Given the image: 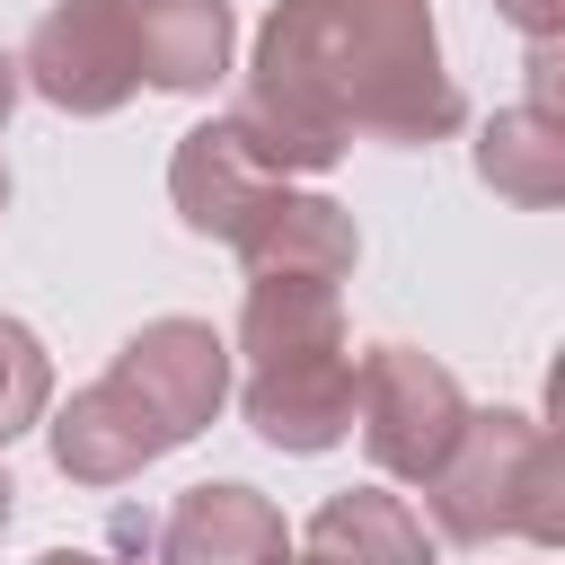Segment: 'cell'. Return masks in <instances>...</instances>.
Masks as SVG:
<instances>
[{"label": "cell", "mask_w": 565, "mask_h": 565, "mask_svg": "<svg viewBox=\"0 0 565 565\" xmlns=\"http://www.w3.org/2000/svg\"><path fill=\"white\" fill-rule=\"evenodd\" d=\"M459 115L433 0H274L230 106L274 177H327L353 141L424 150Z\"/></svg>", "instance_id": "obj_1"}, {"label": "cell", "mask_w": 565, "mask_h": 565, "mask_svg": "<svg viewBox=\"0 0 565 565\" xmlns=\"http://www.w3.org/2000/svg\"><path fill=\"white\" fill-rule=\"evenodd\" d=\"M247 362L238 406L265 450L318 459L353 433V335H344V282L318 274H247L238 344Z\"/></svg>", "instance_id": "obj_2"}, {"label": "cell", "mask_w": 565, "mask_h": 565, "mask_svg": "<svg viewBox=\"0 0 565 565\" xmlns=\"http://www.w3.org/2000/svg\"><path fill=\"white\" fill-rule=\"evenodd\" d=\"M424 512L450 547H494V539H530L556 547L565 539V459L556 433L521 406H468L450 459L424 477Z\"/></svg>", "instance_id": "obj_3"}, {"label": "cell", "mask_w": 565, "mask_h": 565, "mask_svg": "<svg viewBox=\"0 0 565 565\" xmlns=\"http://www.w3.org/2000/svg\"><path fill=\"white\" fill-rule=\"evenodd\" d=\"M459 424H468V388H459L433 353H415V344H371V353L353 362V433H362V450H371L380 477L424 486V477L450 459Z\"/></svg>", "instance_id": "obj_4"}, {"label": "cell", "mask_w": 565, "mask_h": 565, "mask_svg": "<svg viewBox=\"0 0 565 565\" xmlns=\"http://www.w3.org/2000/svg\"><path fill=\"white\" fill-rule=\"evenodd\" d=\"M18 88H35V97L62 106V115H115V106L141 88L115 0H53V9L26 26Z\"/></svg>", "instance_id": "obj_5"}, {"label": "cell", "mask_w": 565, "mask_h": 565, "mask_svg": "<svg viewBox=\"0 0 565 565\" xmlns=\"http://www.w3.org/2000/svg\"><path fill=\"white\" fill-rule=\"evenodd\" d=\"M115 380H132V397L168 424V441L185 450L221 406H230V344L203 327V318H150L124 335L115 353Z\"/></svg>", "instance_id": "obj_6"}, {"label": "cell", "mask_w": 565, "mask_h": 565, "mask_svg": "<svg viewBox=\"0 0 565 565\" xmlns=\"http://www.w3.org/2000/svg\"><path fill=\"white\" fill-rule=\"evenodd\" d=\"M44 441H53V468L71 477V486H124V477H141L150 459H168L177 441H168V424L132 397V380H88V388H71L62 406H44Z\"/></svg>", "instance_id": "obj_7"}, {"label": "cell", "mask_w": 565, "mask_h": 565, "mask_svg": "<svg viewBox=\"0 0 565 565\" xmlns=\"http://www.w3.org/2000/svg\"><path fill=\"white\" fill-rule=\"evenodd\" d=\"M221 247H238L247 274H318V282H344L353 256H362V230H353V212H344L335 194H309V185L274 177V185L256 194V212H247Z\"/></svg>", "instance_id": "obj_8"}, {"label": "cell", "mask_w": 565, "mask_h": 565, "mask_svg": "<svg viewBox=\"0 0 565 565\" xmlns=\"http://www.w3.org/2000/svg\"><path fill=\"white\" fill-rule=\"evenodd\" d=\"M141 88L159 97H212L230 79V0H115Z\"/></svg>", "instance_id": "obj_9"}, {"label": "cell", "mask_w": 565, "mask_h": 565, "mask_svg": "<svg viewBox=\"0 0 565 565\" xmlns=\"http://www.w3.org/2000/svg\"><path fill=\"white\" fill-rule=\"evenodd\" d=\"M265 185H274V168L247 150V132H238L230 115H212V124L177 132L168 203H177V221H185L194 238H230V230L256 212V194H265Z\"/></svg>", "instance_id": "obj_10"}, {"label": "cell", "mask_w": 565, "mask_h": 565, "mask_svg": "<svg viewBox=\"0 0 565 565\" xmlns=\"http://www.w3.org/2000/svg\"><path fill=\"white\" fill-rule=\"evenodd\" d=\"M291 539H282V512L221 477V486H185L177 512L159 521V565H274Z\"/></svg>", "instance_id": "obj_11"}, {"label": "cell", "mask_w": 565, "mask_h": 565, "mask_svg": "<svg viewBox=\"0 0 565 565\" xmlns=\"http://www.w3.org/2000/svg\"><path fill=\"white\" fill-rule=\"evenodd\" d=\"M477 177L503 194V203H521V212H547V203H565V115L556 106H494L486 115V132H477Z\"/></svg>", "instance_id": "obj_12"}, {"label": "cell", "mask_w": 565, "mask_h": 565, "mask_svg": "<svg viewBox=\"0 0 565 565\" xmlns=\"http://www.w3.org/2000/svg\"><path fill=\"white\" fill-rule=\"evenodd\" d=\"M309 547L344 556V565H433V530L406 512V494L388 486H344L309 512Z\"/></svg>", "instance_id": "obj_13"}, {"label": "cell", "mask_w": 565, "mask_h": 565, "mask_svg": "<svg viewBox=\"0 0 565 565\" xmlns=\"http://www.w3.org/2000/svg\"><path fill=\"white\" fill-rule=\"evenodd\" d=\"M44 406H53V353L35 344L26 318L0 309V450H9L18 433H35Z\"/></svg>", "instance_id": "obj_14"}, {"label": "cell", "mask_w": 565, "mask_h": 565, "mask_svg": "<svg viewBox=\"0 0 565 565\" xmlns=\"http://www.w3.org/2000/svg\"><path fill=\"white\" fill-rule=\"evenodd\" d=\"M494 9H503L530 44H556V26H565V0H494Z\"/></svg>", "instance_id": "obj_15"}, {"label": "cell", "mask_w": 565, "mask_h": 565, "mask_svg": "<svg viewBox=\"0 0 565 565\" xmlns=\"http://www.w3.org/2000/svg\"><path fill=\"white\" fill-rule=\"evenodd\" d=\"M35 565H115V556H97V547H44Z\"/></svg>", "instance_id": "obj_16"}, {"label": "cell", "mask_w": 565, "mask_h": 565, "mask_svg": "<svg viewBox=\"0 0 565 565\" xmlns=\"http://www.w3.org/2000/svg\"><path fill=\"white\" fill-rule=\"evenodd\" d=\"M9 106H18V62L0 53V124H9Z\"/></svg>", "instance_id": "obj_17"}, {"label": "cell", "mask_w": 565, "mask_h": 565, "mask_svg": "<svg viewBox=\"0 0 565 565\" xmlns=\"http://www.w3.org/2000/svg\"><path fill=\"white\" fill-rule=\"evenodd\" d=\"M274 565H344V556H327V547H300V556H291V547H282Z\"/></svg>", "instance_id": "obj_18"}, {"label": "cell", "mask_w": 565, "mask_h": 565, "mask_svg": "<svg viewBox=\"0 0 565 565\" xmlns=\"http://www.w3.org/2000/svg\"><path fill=\"white\" fill-rule=\"evenodd\" d=\"M9 512H18V486H9V468H0V530H9Z\"/></svg>", "instance_id": "obj_19"}, {"label": "cell", "mask_w": 565, "mask_h": 565, "mask_svg": "<svg viewBox=\"0 0 565 565\" xmlns=\"http://www.w3.org/2000/svg\"><path fill=\"white\" fill-rule=\"evenodd\" d=\"M0 212H9V168H0Z\"/></svg>", "instance_id": "obj_20"}]
</instances>
